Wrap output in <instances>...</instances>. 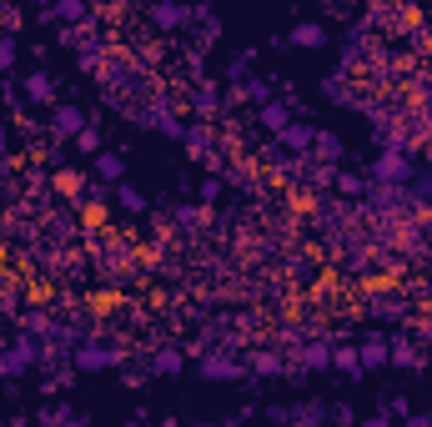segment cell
<instances>
[{"mask_svg":"<svg viewBox=\"0 0 432 427\" xmlns=\"http://www.w3.org/2000/svg\"><path fill=\"white\" fill-rule=\"evenodd\" d=\"M31 362H35V347H31V342H15L10 352H0V377H20Z\"/></svg>","mask_w":432,"mask_h":427,"instance_id":"1","label":"cell"},{"mask_svg":"<svg viewBox=\"0 0 432 427\" xmlns=\"http://www.w3.org/2000/svg\"><path fill=\"white\" fill-rule=\"evenodd\" d=\"M116 362H121V352H106V347H81V352H76V367H81V372L116 367Z\"/></svg>","mask_w":432,"mask_h":427,"instance_id":"2","label":"cell"},{"mask_svg":"<svg viewBox=\"0 0 432 427\" xmlns=\"http://www.w3.org/2000/svg\"><path fill=\"white\" fill-rule=\"evenodd\" d=\"M151 20H156L161 31H181L186 20H191V10H186V6H171V0H161V6L151 10Z\"/></svg>","mask_w":432,"mask_h":427,"instance_id":"3","label":"cell"},{"mask_svg":"<svg viewBox=\"0 0 432 427\" xmlns=\"http://www.w3.org/2000/svg\"><path fill=\"white\" fill-rule=\"evenodd\" d=\"M387 352H392V342H387V337H367L362 347H357L362 367H382V362H387Z\"/></svg>","mask_w":432,"mask_h":427,"instance_id":"4","label":"cell"},{"mask_svg":"<svg viewBox=\"0 0 432 427\" xmlns=\"http://www.w3.org/2000/svg\"><path fill=\"white\" fill-rule=\"evenodd\" d=\"M312 141H317V131H312V126H292V121L282 126V146H287V151H297V156H301Z\"/></svg>","mask_w":432,"mask_h":427,"instance_id":"5","label":"cell"},{"mask_svg":"<svg viewBox=\"0 0 432 427\" xmlns=\"http://www.w3.org/2000/svg\"><path fill=\"white\" fill-rule=\"evenodd\" d=\"M377 181H407V161L392 151V156H382L377 161Z\"/></svg>","mask_w":432,"mask_h":427,"instance_id":"6","label":"cell"},{"mask_svg":"<svg viewBox=\"0 0 432 427\" xmlns=\"http://www.w3.org/2000/svg\"><path fill=\"white\" fill-rule=\"evenodd\" d=\"M56 131L60 136H76L81 131V111H76V106H60V111H56Z\"/></svg>","mask_w":432,"mask_h":427,"instance_id":"7","label":"cell"},{"mask_svg":"<svg viewBox=\"0 0 432 427\" xmlns=\"http://www.w3.org/2000/svg\"><path fill=\"white\" fill-rule=\"evenodd\" d=\"M387 362H397V367H422V357L407 347V342H392V352H387Z\"/></svg>","mask_w":432,"mask_h":427,"instance_id":"8","label":"cell"},{"mask_svg":"<svg viewBox=\"0 0 432 427\" xmlns=\"http://www.w3.org/2000/svg\"><path fill=\"white\" fill-rule=\"evenodd\" d=\"M201 372H206V377H242V367H236V362H222V357H206Z\"/></svg>","mask_w":432,"mask_h":427,"instance_id":"9","label":"cell"},{"mask_svg":"<svg viewBox=\"0 0 432 427\" xmlns=\"http://www.w3.org/2000/svg\"><path fill=\"white\" fill-rule=\"evenodd\" d=\"M332 362H337V367H342V372H352V377L362 372V357H357L352 347H337V352H332Z\"/></svg>","mask_w":432,"mask_h":427,"instance_id":"10","label":"cell"},{"mask_svg":"<svg viewBox=\"0 0 432 427\" xmlns=\"http://www.w3.org/2000/svg\"><path fill=\"white\" fill-rule=\"evenodd\" d=\"M262 121L272 126V131H282V126H287V106H282V101H272L267 111H262Z\"/></svg>","mask_w":432,"mask_h":427,"instance_id":"11","label":"cell"},{"mask_svg":"<svg viewBox=\"0 0 432 427\" xmlns=\"http://www.w3.org/2000/svg\"><path fill=\"white\" fill-rule=\"evenodd\" d=\"M292 40H297V46H322V26H297Z\"/></svg>","mask_w":432,"mask_h":427,"instance_id":"12","label":"cell"},{"mask_svg":"<svg viewBox=\"0 0 432 427\" xmlns=\"http://www.w3.org/2000/svg\"><path fill=\"white\" fill-rule=\"evenodd\" d=\"M327 362H332L327 347H307V352H301V367H327Z\"/></svg>","mask_w":432,"mask_h":427,"instance_id":"13","label":"cell"},{"mask_svg":"<svg viewBox=\"0 0 432 427\" xmlns=\"http://www.w3.org/2000/svg\"><path fill=\"white\" fill-rule=\"evenodd\" d=\"M26 91H31L35 101H51V76H31V81H26Z\"/></svg>","mask_w":432,"mask_h":427,"instance_id":"14","label":"cell"},{"mask_svg":"<svg viewBox=\"0 0 432 427\" xmlns=\"http://www.w3.org/2000/svg\"><path fill=\"white\" fill-rule=\"evenodd\" d=\"M116 196H121V206H126V211H141V206H146V196H141L136 186H121Z\"/></svg>","mask_w":432,"mask_h":427,"instance_id":"15","label":"cell"},{"mask_svg":"<svg viewBox=\"0 0 432 427\" xmlns=\"http://www.w3.org/2000/svg\"><path fill=\"white\" fill-rule=\"evenodd\" d=\"M96 171H101L106 181H116L121 176V156H96Z\"/></svg>","mask_w":432,"mask_h":427,"instance_id":"16","label":"cell"},{"mask_svg":"<svg viewBox=\"0 0 432 427\" xmlns=\"http://www.w3.org/2000/svg\"><path fill=\"white\" fill-rule=\"evenodd\" d=\"M251 367H256V372H282V357H276V352H256Z\"/></svg>","mask_w":432,"mask_h":427,"instance_id":"17","label":"cell"},{"mask_svg":"<svg viewBox=\"0 0 432 427\" xmlns=\"http://www.w3.org/2000/svg\"><path fill=\"white\" fill-rule=\"evenodd\" d=\"M56 181H60V191H66V196H81V186H85V181L76 176V171H60Z\"/></svg>","mask_w":432,"mask_h":427,"instance_id":"18","label":"cell"},{"mask_svg":"<svg viewBox=\"0 0 432 427\" xmlns=\"http://www.w3.org/2000/svg\"><path fill=\"white\" fill-rule=\"evenodd\" d=\"M156 372H181V352H156Z\"/></svg>","mask_w":432,"mask_h":427,"instance_id":"19","label":"cell"},{"mask_svg":"<svg viewBox=\"0 0 432 427\" xmlns=\"http://www.w3.org/2000/svg\"><path fill=\"white\" fill-rule=\"evenodd\" d=\"M91 307H96V312H116L121 296H116V292H101V296H91Z\"/></svg>","mask_w":432,"mask_h":427,"instance_id":"20","label":"cell"},{"mask_svg":"<svg viewBox=\"0 0 432 427\" xmlns=\"http://www.w3.org/2000/svg\"><path fill=\"white\" fill-rule=\"evenodd\" d=\"M312 146H317V156H322V161H332V156H337V136H317Z\"/></svg>","mask_w":432,"mask_h":427,"instance_id":"21","label":"cell"},{"mask_svg":"<svg viewBox=\"0 0 432 427\" xmlns=\"http://www.w3.org/2000/svg\"><path fill=\"white\" fill-rule=\"evenodd\" d=\"M76 146H81V151H96L101 141H96V131H85V126H81V131H76Z\"/></svg>","mask_w":432,"mask_h":427,"instance_id":"22","label":"cell"},{"mask_svg":"<svg viewBox=\"0 0 432 427\" xmlns=\"http://www.w3.org/2000/svg\"><path fill=\"white\" fill-rule=\"evenodd\" d=\"M40 422H76V412H71V408H51V412L40 417Z\"/></svg>","mask_w":432,"mask_h":427,"instance_id":"23","label":"cell"},{"mask_svg":"<svg viewBox=\"0 0 432 427\" xmlns=\"http://www.w3.org/2000/svg\"><path fill=\"white\" fill-rule=\"evenodd\" d=\"M56 15H66V20H76V15H81V0H60V6H56Z\"/></svg>","mask_w":432,"mask_h":427,"instance_id":"24","label":"cell"},{"mask_svg":"<svg viewBox=\"0 0 432 427\" xmlns=\"http://www.w3.org/2000/svg\"><path fill=\"white\" fill-rule=\"evenodd\" d=\"M10 60H15V46H10V40H0V66H10Z\"/></svg>","mask_w":432,"mask_h":427,"instance_id":"25","label":"cell"},{"mask_svg":"<svg viewBox=\"0 0 432 427\" xmlns=\"http://www.w3.org/2000/svg\"><path fill=\"white\" fill-rule=\"evenodd\" d=\"M0 151H6V136H0Z\"/></svg>","mask_w":432,"mask_h":427,"instance_id":"26","label":"cell"}]
</instances>
